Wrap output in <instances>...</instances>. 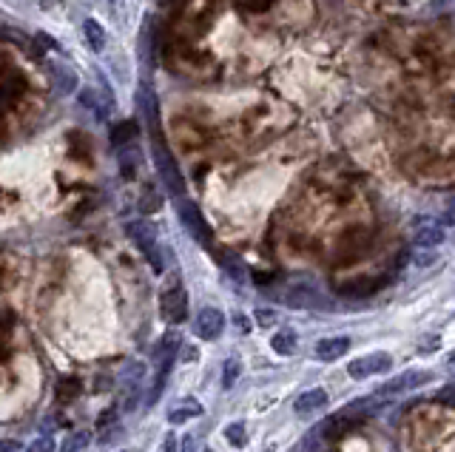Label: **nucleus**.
Segmentation results:
<instances>
[{"mask_svg":"<svg viewBox=\"0 0 455 452\" xmlns=\"http://www.w3.org/2000/svg\"><path fill=\"white\" fill-rule=\"evenodd\" d=\"M137 134H139V125L134 120H125V123H120V125L111 128V142L120 145V148H125V145H131L137 139Z\"/></svg>","mask_w":455,"mask_h":452,"instance_id":"nucleus-14","label":"nucleus"},{"mask_svg":"<svg viewBox=\"0 0 455 452\" xmlns=\"http://www.w3.org/2000/svg\"><path fill=\"white\" fill-rule=\"evenodd\" d=\"M432 259H435V256H432L430 251H424V248H418V253H416V262H418L421 268H427V265H430Z\"/></svg>","mask_w":455,"mask_h":452,"instance_id":"nucleus-29","label":"nucleus"},{"mask_svg":"<svg viewBox=\"0 0 455 452\" xmlns=\"http://www.w3.org/2000/svg\"><path fill=\"white\" fill-rule=\"evenodd\" d=\"M182 347V336L177 333V330H168L160 341H157V347H154V358L157 361H171L174 356H177V350Z\"/></svg>","mask_w":455,"mask_h":452,"instance_id":"nucleus-12","label":"nucleus"},{"mask_svg":"<svg viewBox=\"0 0 455 452\" xmlns=\"http://www.w3.org/2000/svg\"><path fill=\"white\" fill-rule=\"evenodd\" d=\"M125 231L131 237V242L142 251V256L151 262V268H154L157 273L163 270V253H160V245H157V231L154 225L145 222V219H137V222H128Z\"/></svg>","mask_w":455,"mask_h":452,"instance_id":"nucleus-2","label":"nucleus"},{"mask_svg":"<svg viewBox=\"0 0 455 452\" xmlns=\"http://www.w3.org/2000/svg\"><path fill=\"white\" fill-rule=\"evenodd\" d=\"M222 330H225V316H222L219 308H211L208 305V308H202L197 313V333H199V339L213 341V339L222 336Z\"/></svg>","mask_w":455,"mask_h":452,"instance_id":"nucleus-6","label":"nucleus"},{"mask_svg":"<svg viewBox=\"0 0 455 452\" xmlns=\"http://www.w3.org/2000/svg\"><path fill=\"white\" fill-rule=\"evenodd\" d=\"M154 163H157L160 180H163V185L168 188V194H171V196H177V199H182V196H185V177H182V171H180V165H177V160L171 157L168 145L163 142L160 131L154 134Z\"/></svg>","mask_w":455,"mask_h":452,"instance_id":"nucleus-1","label":"nucleus"},{"mask_svg":"<svg viewBox=\"0 0 455 452\" xmlns=\"http://www.w3.org/2000/svg\"><path fill=\"white\" fill-rule=\"evenodd\" d=\"M444 239H447V228H444L441 222H432V219H418L416 222V248L432 251Z\"/></svg>","mask_w":455,"mask_h":452,"instance_id":"nucleus-7","label":"nucleus"},{"mask_svg":"<svg viewBox=\"0 0 455 452\" xmlns=\"http://www.w3.org/2000/svg\"><path fill=\"white\" fill-rule=\"evenodd\" d=\"M347 350H350L347 336H330V339L316 341V358H322V361H336V358L347 356Z\"/></svg>","mask_w":455,"mask_h":452,"instance_id":"nucleus-11","label":"nucleus"},{"mask_svg":"<svg viewBox=\"0 0 455 452\" xmlns=\"http://www.w3.org/2000/svg\"><path fill=\"white\" fill-rule=\"evenodd\" d=\"M180 219H182V225L188 228V234H191L199 245H205V248H211V245H213V234H211L205 216L199 213V208H197L194 202L180 199Z\"/></svg>","mask_w":455,"mask_h":452,"instance_id":"nucleus-4","label":"nucleus"},{"mask_svg":"<svg viewBox=\"0 0 455 452\" xmlns=\"http://www.w3.org/2000/svg\"><path fill=\"white\" fill-rule=\"evenodd\" d=\"M23 444L15 441V438H0V452H18Z\"/></svg>","mask_w":455,"mask_h":452,"instance_id":"nucleus-25","label":"nucleus"},{"mask_svg":"<svg viewBox=\"0 0 455 452\" xmlns=\"http://www.w3.org/2000/svg\"><path fill=\"white\" fill-rule=\"evenodd\" d=\"M123 452H125V449H123Z\"/></svg>","mask_w":455,"mask_h":452,"instance_id":"nucleus-34","label":"nucleus"},{"mask_svg":"<svg viewBox=\"0 0 455 452\" xmlns=\"http://www.w3.org/2000/svg\"><path fill=\"white\" fill-rule=\"evenodd\" d=\"M441 225H444V228H455V202L444 211V216H441Z\"/></svg>","mask_w":455,"mask_h":452,"instance_id":"nucleus-26","label":"nucleus"},{"mask_svg":"<svg viewBox=\"0 0 455 452\" xmlns=\"http://www.w3.org/2000/svg\"><path fill=\"white\" fill-rule=\"evenodd\" d=\"M160 310L168 325H182L188 319V293L180 284V276H171V284L160 296Z\"/></svg>","mask_w":455,"mask_h":452,"instance_id":"nucleus-3","label":"nucleus"},{"mask_svg":"<svg viewBox=\"0 0 455 452\" xmlns=\"http://www.w3.org/2000/svg\"><path fill=\"white\" fill-rule=\"evenodd\" d=\"M276 319H279V313L270 310V308H259V310H256V322H259L262 327H270Z\"/></svg>","mask_w":455,"mask_h":452,"instance_id":"nucleus-24","label":"nucleus"},{"mask_svg":"<svg viewBox=\"0 0 455 452\" xmlns=\"http://www.w3.org/2000/svg\"><path fill=\"white\" fill-rule=\"evenodd\" d=\"M80 106L89 108L97 120H108V114H111V97L100 94L97 89H83L80 92Z\"/></svg>","mask_w":455,"mask_h":452,"instance_id":"nucleus-10","label":"nucleus"},{"mask_svg":"<svg viewBox=\"0 0 455 452\" xmlns=\"http://www.w3.org/2000/svg\"><path fill=\"white\" fill-rule=\"evenodd\" d=\"M430 379H432V372H430V370H410V372L399 375L396 382H387V384L382 387V393H401V390H413V387L427 384Z\"/></svg>","mask_w":455,"mask_h":452,"instance_id":"nucleus-9","label":"nucleus"},{"mask_svg":"<svg viewBox=\"0 0 455 452\" xmlns=\"http://www.w3.org/2000/svg\"><path fill=\"white\" fill-rule=\"evenodd\" d=\"M83 37L92 46V51H103L106 49V29L97 20H92V18L83 23Z\"/></svg>","mask_w":455,"mask_h":452,"instance_id":"nucleus-17","label":"nucleus"},{"mask_svg":"<svg viewBox=\"0 0 455 452\" xmlns=\"http://www.w3.org/2000/svg\"><path fill=\"white\" fill-rule=\"evenodd\" d=\"M182 358H185V361H194V358H197V350H194V347H188V350H185V356H182Z\"/></svg>","mask_w":455,"mask_h":452,"instance_id":"nucleus-32","label":"nucleus"},{"mask_svg":"<svg viewBox=\"0 0 455 452\" xmlns=\"http://www.w3.org/2000/svg\"><path fill=\"white\" fill-rule=\"evenodd\" d=\"M51 71H54L51 77H54V86H57L60 94H71L74 89H77V74H74V68L51 63Z\"/></svg>","mask_w":455,"mask_h":452,"instance_id":"nucleus-13","label":"nucleus"},{"mask_svg":"<svg viewBox=\"0 0 455 452\" xmlns=\"http://www.w3.org/2000/svg\"><path fill=\"white\" fill-rule=\"evenodd\" d=\"M438 401H447V404H455V387H444V390H438V396H435Z\"/></svg>","mask_w":455,"mask_h":452,"instance_id":"nucleus-27","label":"nucleus"},{"mask_svg":"<svg viewBox=\"0 0 455 452\" xmlns=\"http://www.w3.org/2000/svg\"><path fill=\"white\" fill-rule=\"evenodd\" d=\"M242 6H248V9H268L270 0H242Z\"/></svg>","mask_w":455,"mask_h":452,"instance_id":"nucleus-30","label":"nucleus"},{"mask_svg":"<svg viewBox=\"0 0 455 452\" xmlns=\"http://www.w3.org/2000/svg\"><path fill=\"white\" fill-rule=\"evenodd\" d=\"M225 438H228V444H231V446L242 449V446L248 444V429H245V421H234V424H228V427H225Z\"/></svg>","mask_w":455,"mask_h":452,"instance_id":"nucleus-20","label":"nucleus"},{"mask_svg":"<svg viewBox=\"0 0 455 452\" xmlns=\"http://www.w3.org/2000/svg\"><path fill=\"white\" fill-rule=\"evenodd\" d=\"M296 344H299V339H296V333L293 330H279V333H273V339H270V347H273V353H279V356H293L296 353Z\"/></svg>","mask_w":455,"mask_h":452,"instance_id":"nucleus-15","label":"nucleus"},{"mask_svg":"<svg viewBox=\"0 0 455 452\" xmlns=\"http://www.w3.org/2000/svg\"><path fill=\"white\" fill-rule=\"evenodd\" d=\"M180 452H194V435H185L180 441Z\"/></svg>","mask_w":455,"mask_h":452,"instance_id":"nucleus-31","label":"nucleus"},{"mask_svg":"<svg viewBox=\"0 0 455 452\" xmlns=\"http://www.w3.org/2000/svg\"><path fill=\"white\" fill-rule=\"evenodd\" d=\"M197 415H202V404L197 398H182V407L171 410L168 413V421L171 424H185L188 418H197Z\"/></svg>","mask_w":455,"mask_h":452,"instance_id":"nucleus-16","label":"nucleus"},{"mask_svg":"<svg viewBox=\"0 0 455 452\" xmlns=\"http://www.w3.org/2000/svg\"><path fill=\"white\" fill-rule=\"evenodd\" d=\"M163 452H180V441H177V435H166V441H163Z\"/></svg>","mask_w":455,"mask_h":452,"instance_id":"nucleus-28","label":"nucleus"},{"mask_svg":"<svg viewBox=\"0 0 455 452\" xmlns=\"http://www.w3.org/2000/svg\"><path fill=\"white\" fill-rule=\"evenodd\" d=\"M328 401H330L328 390L316 387V390H305V393H301V396L293 401V410H296V415H313V413L325 410Z\"/></svg>","mask_w":455,"mask_h":452,"instance_id":"nucleus-8","label":"nucleus"},{"mask_svg":"<svg viewBox=\"0 0 455 452\" xmlns=\"http://www.w3.org/2000/svg\"><path fill=\"white\" fill-rule=\"evenodd\" d=\"M160 205H163V196L157 194V191H145V199L139 202V208H142V213H154V211H160Z\"/></svg>","mask_w":455,"mask_h":452,"instance_id":"nucleus-22","label":"nucleus"},{"mask_svg":"<svg viewBox=\"0 0 455 452\" xmlns=\"http://www.w3.org/2000/svg\"><path fill=\"white\" fill-rule=\"evenodd\" d=\"M89 441H92L89 432H68L60 444V452H83L89 446Z\"/></svg>","mask_w":455,"mask_h":452,"instance_id":"nucleus-21","label":"nucleus"},{"mask_svg":"<svg viewBox=\"0 0 455 452\" xmlns=\"http://www.w3.org/2000/svg\"><path fill=\"white\" fill-rule=\"evenodd\" d=\"M449 364H452V367H455V353H449Z\"/></svg>","mask_w":455,"mask_h":452,"instance_id":"nucleus-33","label":"nucleus"},{"mask_svg":"<svg viewBox=\"0 0 455 452\" xmlns=\"http://www.w3.org/2000/svg\"><path fill=\"white\" fill-rule=\"evenodd\" d=\"M29 452H54V438L43 435V438H35L29 444Z\"/></svg>","mask_w":455,"mask_h":452,"instance_id":"nucleus-23","label":"nucleus"},{"mask_svg":"<svg viewBox=\"0 0 455 452\" xmlns=\"http://www.w3.org/2000/svg\"><path fill=\"white\" fill-rule=\"evenodd\" d=\"M137 165H139V154H137V148H134V145L120 148V171H123V177H125V180H131V177H134Z\"/></svg>","mask_w":455,"mask_h":452,"instance_id":"nucleus-18","label":"nucleus"},{"mask_svg":"<svg viewBox=\"0 0 455 452\" xmlns=\"http://www.w3.org/2000/svg\"><path fill=\"white\" fill-rule=\"evenodd\" d=\"M239 375H242V361H239V358H228V361L222 364V387L231 390V387L239 382Z\"/></svg>","mask_w":455,"mask_h":452,"instance_id":"nucleus-19","label":"nucleus"},{"mask_svg":"<svg viewBox=\"0 0 455 452\" xmlns=\"http://www.w3.org/2000/svg\"><path fill=\"white\" fill-rule=\"evenodd\" d=\"M393 367V358L387 353H370V356H361L356 361L347 364V375L350 379H370V375H382Z\"/></svg>","mask_w":455,"mask_h":452,"instance_id":"nucleus-5","label":"nucleus"}]
</instances>
